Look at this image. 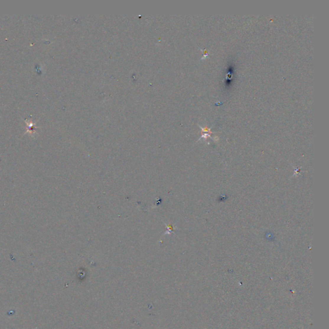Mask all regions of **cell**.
<instances>
[{
  "mask_svg": "<svg viewBox=\"0 0 329 329\" xmlns=\"http://www.w3.org/2000/svg\"><path fill=\"white\" fill-rule=\"evenodd\" d=\"M165 225L167 226V232H166L165 233H164V235H167V233L169 234V233H170L172 232L173 227H172V226H170V225H168V226H167L166 224H165Z\"/></svg>",
  "mask_w": 329,
  "mask_h": 329,
  "instance_id": "cell-1",
  "label": "cell"
}]
</instances>
